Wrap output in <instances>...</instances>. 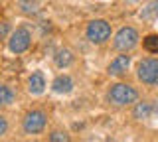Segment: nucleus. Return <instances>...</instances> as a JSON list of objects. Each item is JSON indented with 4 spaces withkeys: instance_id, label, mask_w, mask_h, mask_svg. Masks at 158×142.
I'll use <instances>...</instances> for the list:
<instances>
[{
    "instance_id": "nucleus-1",
    "label": "nucleus",
    "mask_w": 158,
    "mask_h": 142,
    "mask_svg": "<svg viewBox=\"0 0 158 142\" xmlns=\"http://www.w3.org/2000/svg\"><path fill=\"white\" fill-rule=\"evenodd\" d=\"M138 99V93L132 89L131 85H125V83H117V85H113L111 93H109V101L113 103V105H128V103H135Z\"/></svg>"
},
{
    "instance_id": "nucleus-2",
    "label": "nucleus",
    "mask_w": 158,
    "mask_h": 142,
    "mask_svg": "<svg viewBox=\"0 0 158 142\" xmlns=\"http://www.w3.org/2000/svg\"><path fill=\"white\" fill-rule=\"evenodd\" d=\"M136 75L146 85H158V59H142L138 63Z\"/></svg>"
},
{
    "instance_id": "nucleus-3",
    "label": "nucleus",
    "mask_w": 158,
    "mask_h": 142,
    "mask_svg": "<svg viewBox=\"0 0 158 142\" xmlns=\"http://www.w3.org/2000/svg\"><path fill=\"white\" fill-rule=\"evenodd\" d=\"M109 36H111V26H109L105 20H93V22H89V26H87V38L93 43H103L105 40H109Z\"/></svg>"
},
{
    "instance_id": "nucleus-4",
    "label": "nucleus",
    "mask_w": 158,
    "mask_h": 142,
    "mask_svg": "<svg viewBox=\"0 0 158 142\" xmlns=\"http://www.w3.org/2000/svg\"><path fill=\"white\" fill-rule=\"evenodd\" d=\"M138 43V34L135 28H123L115 36V47L121 51H128Z\"/></svg>"
},
{
    "instance_id": "nucleus-5",
    "label": "nucleus",
    "mask_w": 158,
    "mask_h": 142,
    "mask_svg": "<svg viewBox=\"0 0 158 142\" xmlns=\"http://www.w3.org/2000/svg\"><path fill=\"white\" fill-rule=\"evenodd\" d=\"M44 126H46V115L42 111H32L24 119V130L28 134H38L44 130Z\"/></svg>"
},
{
    "instance_id": "nucleus-6",
    "label": "nucleus",
    "mask_w": 158,
    "mask_h": 142,
    "mask_svg": "<svg viewBox=\"0 0 158 142\" xmlns=\"http://www.w3.org/2000/svg\"><path fill=\"white\" fill-rule=\"evenodd\" d=\"M30 32L24 30V28H20L12 34V38H10V51L14 53H24L30 47Z\"/></svg>"
},
{
    "instance_id": "nucleus-7",
    "label": "nucleus",
    "mask_w": 158,
    "mask_h": 142,
    "mask_svg": "<svg viewBox=\"0 0 158 142\" xmlns=\"http://www.w3.org/2000/svg\"><path fill=\"white\" fill-rule=\"evenodd\" d=\"M28 89H30V93H34V95L44 93V89H46V79H44L42 71L32 73V77H30V81H28Z\"/></svg>"
},
{
    "instance_id": "nucleus-8",
    "label": "nucleus",
    "mask_w": 158,
    "mask_h": 142,
    "mask_svg": "<svg viewBox=\"0 0 158 142\" xmlns=\"http://www.w3.org/2000/svg\"><path fill=\"white\" fill-rule=\"evenodd\" d=\"M128 63H131V57H128V55H118L117 59L111 61V65H109V73H111V75H123V73L128 69Z\"/></svg>"
},
{
    "instance_id": "nucleus-9",
    "label": "nucleus",
    "mask_w": 158,
    "mask_h": 142,
    "mask_svg": "<svg viewBox=\"0 0 158 142\" xmlns=\"http://www.w3.org/2000/svg\"><path fill=\"white\" fill-rule=\"evenodd\" d=\"M53 91L56 93H69L73 89V81L69 79L67 75H59V77H56V81H53Z\"/></svg>"
},
{
    "instance_id": "nucleus-10",
    "label": "nucleus",
    "mask_w": 158,
    "mask_h": 142,
    "mask_svg": "<svg viewBox=\"0 0 158 142\" xmlns=\"http://www.w3.org/2000/svg\"><path fill=\"white\" fill-rule=\"evenodd\" d=\"M140 18L142 20H154V18H158V0H152V2H148L142 8Z\"/></svg>"
},
{
    "instance_id": "nucleus-11",
    "label": "nucleus",
    "mask_w": 158,
    "mask_h": 142,
    "mask_svg": "<svg viewBox=\"0 0 158 142\" xmlns=\"http://www.w3.org/2000/svg\"><path fill=\"white\" fill-rule=\"evenodd\" d=\"M71 61H73V55H71V51H69V50H59L57 51V55H56L57 67H67Z\"/></svg>"
},
{
    "instance_id": "nucleus-12",
    "label": "nucleus",
    "mask_w": 158,
    "mask_h": 142,
    "mask_svg": "<svg viewBox=\"0 0 158 142\" xmlns=\"http://www.w3.org/2000/svg\"><path fill=\"white\" fill-rule=\"evenodd\" d=\"M150 112H152V107H150V103H138L136 105V109H135V119H148L150 116Z\"/></svg>"
},
{
    "instance_id": "nucleus-13",
    "label": "nucleus",
    "mask_w": 158,
    "mask_h": 142,
    "mask_svg": "<svg viewBox=\"0 0 158 142\" xmlns=\"http://www.w3.org/2000/svg\"><path fill=\"white\" fill-rule=\"evenodd\" d=\"M14 101V91L6 85H0V105H10Z\"/></svg>"
},
{
    "instance_id": "nucleus-14",
    "label": "nucleus",
    "mask_w": 158,
    "mask_h": 142,
    "mask_svg": "<svg viewBox=\"0 0 158 142\" xmlns=\"http://www.w3.org/2000/svg\"><path fill=\"white\" fill-rule=\"evenodd\" d=\"M144 47H146V51H150V53H158V36L156 34L144 38Z\"/></svg>"
},
{
    "instance_id": "nucleus-15",
    "label": "nucleus",
    "mask_w": 158,
    "mask_h": 142,
    "mask_svg": "<svg viewBox=\"0 0 158 142\" xmlns=\"http://www.w3.org/2000/svg\"><path fill=\"white\" fill-rule=\"evenodd\" d=\"M22 10L26 14H36L38 12V4L36 2H30V0H24L22 2Z\"/></svg>"
},
{
    "instance_id": "nucleus-16",
    "label": "nucleus",
    "mask_w": 158,
    "mask_h": 142,
    "mask_svg": "<svg viewBox=\"0 0 158 142\" xmlns=\"http://www.w3.org/2000/svg\"><path fill=\"white\" fill-rule=\"evenodd\" d=\"M49 140L52 142H67L69 136L63 134V132H52V134H49Z\"/></svg>"
},
{
    "instance_id": "nucleus-17",
    "label": "nucleus",
    "mask_w": 158,
    "mask_h": 142,
    "mask_svg": "<svg viewBox=\"0 0 158 142\" xmlns=\"http://www.w3.org/2000/svg\"><path fill=\"white\" fill-rule=\"evenodd\" d=\"M8 30H10V26H8V24H6V22H0V40H2V38L8 34Z\"/></svg>"
},
{
    "instance_id": "nucleus-18",
    "label": "nucleus",
    "mask_w": 158,
    "mask_h": 142,
    "mask_svg": "<svg viewBox=\"0 0 158 142\" xmlns=\"http://www.w3.org/2000/svg\"><path fill=\"white\" fill-rule=\"evenodd\" d=\"M6 128H8V124H6V120L2 119V116H0V136L4 134V132H6Z\"/></svg>"
},
{
    "instance_id": "nucleus-19",
    "label": "nucleus",
    "mask_w": 158,
    "mask_h": 142,
    "mask_svg": "<svg viewBox=\"0 0 158 142\" xmlns=\"http://www.w3.org/2000/svg\"><path fill=\"white\" fill-rule=\"evenodd\" d=\"M125 2H138V0H125Z\"/></svg>"
}]
</instances>
